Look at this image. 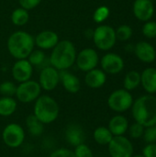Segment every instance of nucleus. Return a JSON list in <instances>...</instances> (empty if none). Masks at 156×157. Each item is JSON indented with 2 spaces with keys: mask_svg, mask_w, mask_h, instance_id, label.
<instances>
[{
  "mask_svg": "<svg viewBox=\"0 0 156 157\" xmlns=\"http://www.w3.org/2000/svg\"><path fill=\"white\" fill-rule=\"evenodd\" d=\"M109 155L111 157H131L133 155V145L125 136H113L108 144Z\"/></svg>",
  "mask_w": 156,
  "mask_h": 157,
  "instance_id": "6e6552de",
  "label": "nucleus"
},
{
  "mask_svg": "<svg viewBox=\"0 0 156 157\" xmlns=\"http://www.w3.org/2000/svg\"><path fill=\"white\" fill-rule=\"evenodd\" d=\"M17 86L11 81H5L0 84V94L3 97H13L16 95Z\"/></svg>",
  "mask_w": 156,
  "mask_h": 157,
  "instance_id": "c756f323",
  "label": "nucleus"
},
{
  "mask_svg": "<svg viewBox=\"0 0 156 157\" xmlns=\"http://www.w3.org/2000/svg\"><path fill=\"white\" fill-rule=\"evenodd\" d=\"M107 81V75L102 69L94 68L88 72L85 76V83L90 88H100Z\"/></svg>",
  "mask_w": 156,
  "mask_h": 157,
  "instance_id": "f3484780",
  "label": "nucleus"
},
{
  "mask_svg": "<svg viewBox=\"0 0 156 157\" xmlns=\"http://www.w3.org/2000/svg\"><path fill=\"white\" fill-rule=\"evenodd\" d=\"M40 2L41 0H18L20 7L27 9V10L34 9L40 4Z\"/></svg>",
  "mask_w": 156,
  "mask_h": 157,
  "instance_id": "c9c22d12",
  "label": "nucleus"
},
{
  "mask_svg": "<svg viewBox=\"0 0 156 157\" xmlns=\"http://www.w3.org/2000/svg\"><path fill=\"white\" fill-rule=\"evenodd\" d=\"M109 14L110 10L107 6H100L95 10L93 14V19L97 23H102L109 17Z\"/></svg>",
  "mask_w": 156,
  "mask_h": 157,
  "instance_id": "cd10ccee",
  "label": "nucleus"
},
{
  "mask_svg": "<svg viewBox=\"0 0 156 157\" xmlns=\"http://www.w3.org/2000/svg\"><path fill=\"white\" fill-rule=\"evenodd\" d=\"M35 40L32 35L26 31L13 32L7 40V50L14 58L27 59L34 49Z\"/></svg>",
  "mask_w": 156,
  "mask_h": 157,
  "instance_id": "7ed1b4c3",
  "label": "nucleus"
},
{
  "mask_svg": "<svg viewBox=\"0 0 156 157\" xmlns=\"http://www.w3.org/2000/svg\"><path fill=\"white\" fill-rule=\"evenodd\" d=\"M11 72L13 78L17 82L23 83L30 80L33 73V66L30 64L28 59H20L13 64Z\"/></svg>",
  "mask_w": 156,
  "mask_h": 157,
  "instance_id": "ddd939ff",
  "label": "nucleus"
},
{
  "mask_svg": "<svg viewBox=\"0 0 156 157\" xmlns=\"http://www.w3.org/2000/svg\"><path fill=\"white\" fill-rule=\"evenodd\" d=\"M131 113L135 122L145 128L154 126L156 122V97L148 94L138 98L133 101Z\"/></svg>",
  "mask_w": 156,
  "mask_h": 157,
  "instance_id": "f257e3e1",
  "label": "nucleus"
},
{
  "mask_svg": "<svg viewBox=\"0 0 156 157\" xmlns=\"http://www.w3.org/2000/svg\"><path fill=\"white\" fill-rule=\"evenodd\" d=\"M133 15L141 21H149L154 14V6L150 0H135L133 3Z\"/></svg>",
  "mask_w": 156,
  "mask_h": 157,
  "instance_id": "4468645a",
  "label": "nucleus"
},
{
  "mask_svg": "<svg viewBox=\"0 0 156 157\" xmlns=\"http://www.w3.org/2000/svg\"><path fill=\"white\" fill-rule=\"evenodd\" d=\"M99 58L96 50L92 48H86L76 54L75 63L77 67L84 72H88L97 68Z\"/></svg>",
  "mask_w": 156,
  "mask_h": 157,
  "instance_id": "9d476101",
  "label": "nucleus"
},
{
  "mask_svg": "<svg viewBox=\"0 0 156 157\" xmlns=\"http://www.w3.org/2000/svg\"><path fill=\"white\" fill-rule=\"evenodd\" d=\"M150 1H154V0H150Z\"/></svg>",
  "mask_w": 156,
  "mask_h": 157,
  "instance_id": "ea45409f",
  "label": "nucleus"
},
{
  "mask_svg": "<svg viewBox=\"0 0 156 157\" xmlns=\"http://www.w3.org/2000/svg\"><path fill=\"white\" fill-rule=\"evenodd\" d=\"M101 68L106 74L117 75L120 73L124 68L123 59L116 53L108 52L105 54L100 61Z\"/></svg>",
  "mask_w": 156,
  "mask_h": 157,
  "instance_id": "f8f14e48",
  "label": "nucleus"
},
{
  "mask_svg": "<svg viewBox=\"0 0 156 157\" xmlns=\"http://www.w3.org/2000/svg\"><path fill=\"white\" fill-rule=\"evenodd\" d=\"M144 130H145V127H143L142 124L138 122H134L133 124L129 126V129H128L130 136L133 139H139L143 137Z\"/></svg>",
  "mask_w": 156,
  "mask_h": 157,
  "instance_id": "2f4dec72",
  "label": "nucleus"
},
{
  "mask_svg": "<svg viewBox=\"0 0 156 157\" xmlns=\"http://www.w3.org/2000/svg\"><path fill=\"white\" fill-rule=\"evenodd\" d=\"M141 85L150 95L156 94V68L149 67L141 74Z\"/></svg>",
  "mask_w": 156,
  "mask_h": 157,
  "instance_id": "aec40b11",
  "label": "nucleus"
},
{
  "mask_svg": "<svg viewBox=\"0 0 156 157\" xmlns=\"http://www.w3.org/2000/svg\"><path fill=\"white\" fill-rule=\"evenodd\" d=\"M60 81L63 88L71 94L77 93L81 88L79 78L72 73L67 72V70L60 71Z\"/></svg>",
  "mask_w": 156,
  "mask_h": 157,
  "instance_id": "a211bd4d",
  "label": "nucleus"
},
{
  "mask_svg": "<svg viewBox=\"0 0 156 157\" xmlns=\"http://www.w3.org/2000/svg\"><path fill=\"white\" fill-rule=\"evenodd\" d=\"M17 107V101L12 97H2L0 98V116H11L16 111Z\"/></svg>",
  "mask_w": 156,
  "mask_h": 157,
  "instance_id": "4be33fe9",
  "label": "nucleus"
},
{
  "mask_svg": "<svg viewBox=\"0 0 156 157\" xmlns=\"http://www.w3.org/2000/svg\"><path fill=\"white\" fill-rule=\"evenodd\" d=\"M94 140L99 145H108L113 138V134L110 132L108 127H97L93 133Z\"/></svg>",
  "mask_w": 156,
  "mask_h": 157,
  "instance_id": "5701e85b",
  "label": "nucleus"
},
{
  "mask_svg": "<svg viewBox=\"0 0 156 157\" xmlns=\"http://www.w3.org/2000/svg\"><path fill=\"white\" fill-rule=\"evenodd\" d=\"M43 123H41L33 114L29 115L26 119V126L29 132L32 136H40L43 132Z\"/></svg>",
  "mask_w": 156,
  "mask_h": 157,
  "instance_id": "393cba45",
  "label": "nucleus"
},
{
  "mask_svg": "<svg viewBox=\"0 0 156 157\" xmlns=\"http://www.w3.org/2000/svg\"><path fill=\"white\" fill-rule=\"evenodd\" d=\"M143 34L148 39L156 38V21H146L142 29Z\"/></svg>",
  "mask_w": 156,
  "mask_h": 157,
  "instance_id": "7c9ffc66",
  "label": "nucleus"
},
{
  "mask_svg": "<svg viewBox=\"0 0 156 157\" xmlns=\"http://www.w3.org/2000/svg\"><path fill=\"white\" fill-rule=\"evenodd\" d=\"M65 140L73 146H77L84 144L85 132L83 128L76 123H72L65 130Z\"/></svg>",
  "mask_w": 156,
  "mask_h": 157,
  "instance_id": "6ab92c4d",
  "label": "nucleus"
},
{
  "mask_svg": "<svg viewBox=\"0 0 156 157\" xmlns=\"http://www.w3.org/2000/svg\"><path fill=\"white\" fill-rule=\"evenodd\" d=\"M2 139L5 144L10 148H17L22 145L25 140L24 129L17 123H10L5 127L2 132Z\"/></svg>",
  "mask_w": 156,
  "mask_h": 157,
  "instance_id": "1a4fd4ad",
  "label": "nucleus"
},
{
  "mask_svg": "<svg viewBox=\"0 0 156 157\" xmlns=\"http://www.w3.org/2000/svg\"><path fill=\"white\" fill-rule=\"evenodd\" d=\"M50 157H75L74 151L67 148H60L53 151Z\"/></svg>",
  "mask_w": 156,
  "mask_h": 157,
  "instance_id": "f704fd0d",
  "label": "nucleus"
},
{
  "mask_svg": "<svg viewBox=\"0 0 156 157\" xmlns=\"http://www.w3.org/2000/svg\"><path fill=\"white\" fill-rule=\"evenodd\" d=\"M76 59V50L74 44L67 40H59L52 49L50 56L51 66L59 71L67 70L74 65Z\"/></svg>",
  "mask_w": 156,
  "mask_h": 157,
  "instance_id": "f03ea898",
  "label": "nucleus"
},
{
  "mask_svg": "<svg viewBox=\"0 0 156 157\" xmlns=\"http://www.w3.org/2000/svg\"><path fill=\"white\" fill-rule=\"evenodd\" d=\"M133 98L130 91L126 89H117L113 91L108 98V106L115 112L122 113L130 109L133 104Z\"/></svg>",
  "mask_w": 156,
  "mask_h": 157,
  "instance_id": "423d86ee",
  "label": "nucleus"
},
{
  "mask_svg": "<svg viewBox=\"0 0 156 157\" xmlns=\"http://www.w3.org/2000/svg\"><path fill=\"white\" fill-rule=\"evenodd\" d=\"M29 19V10L24 9L22 7L16 8L11 14V21L16 26H24L28 23Z\"/></svg>",
  "mask_w": 156,
  "mask_h": 157,
  "instance_id": "a878e982",
  "label": "nucleus"
},
{
  "mask_svg": "<svg viewBox=\"0 0 156 157\" xmlns=\"http://www.w3.org/2000/svg\"><path fill=\"white\" fill-rule=\"evenodd\" d=\"M27 59L32 66L40 67L45 63L46 54L42 50H35L31 52V53L29 55Z\"/></svg>",
  "mask_w": 156,
  "mask_h": 157,
  "instance_id": "bb28decb",
  "label": "nucleus"
},
{
  "mask_svg": "<svg viewBox=\"0 0 156 157\" xmlns=\"http://www.w3.org/2000/svg\"><path fill=\"white\" fill-rule=\"evenodd\" d=\"M143 157H156V143L154 144H147L143 149Z\"/></svg>",
  "mask_w": 156,
  "mask_h": 157,
  "instance_id": "e433bc0d",
  "label": "nucleus"
},
{
  "mask_svg": "<svg viewBox=\"0 0 156 157\" xmlns=\"http://www.w3.org/2000/svg\"><path fill=\"white\" fill-rule=\"evenodd\" d=\"M34 40L40 50H51L59 42V36L52 30H43L35 37Z\"/></svg>",
  "mask_w": 156,
  "mask_h": 157,
  "instance_id": "2eb2a0df",
  "label": "nucleus"
},
{
  "mask_svg": "<svg viewBox=\"0 0 156 157\" xmlns=\"http://www.w3.org/2000/svg\"><path fill=\"white\" fill-rule=\"evenodd\" d=\"M60 108L56 100L48 96H40L35 100L33 115L43 124H50L57 120Z\"/></svg>",
  "mask_w": 156,
  "mask_h": 157,
  "instance_id": "20e7f679",
  "label": "nucleus"
},
{
  "mask_svg": "<svg viewBox=\"0 0 156 157\" xmlns=\"http://www.w3.org/2000/svg\"><path fill=\"white\" fill-rule=\"evenodd\" d=\"M108 128L113 136L124 135L129 129V121L123 115H116L110 119Z\"/></svg>",
  "mask_w": 156,
  "mask_h": 157,
  "instance_id": "412c9836",
  "label": "nucleus"
},
{
  "mask_svg": "<svg viewBox=\"0 0 156 157\" xmlns=\"http://www.w3.org/2000/svg\"><path fill=\"white\" fill-rule=\"evenodd\" d=\"M154 129H155V130H156V122H155V124L154 125Z\"/></svg>",
  "mask_w": 156,
  "mask_h": 157,
  "instance_id": "58836bf2",
  "label": "nucleus"
},
{
  "mask_svg": "<svg viewBox=\"0 0 156 157\" xmlns=\"http://www.w3.org/2000/svg\"><path fill=\"white\" fill-rule=\"evenodd\" d=\"M41 92V87L37 81L28 80L23 83H19L17 86L16 97L17 99L22 103H30L35 101Z\"/></svg>",
  "mask_w": 156,
  "mask_h": 157,
  "instance_id": "0eeeda50",
  "label": "nucleus"
},
{
  "mask_svg": "<svg viewBox=\"0 0 156 157\" xmlns=\"http://www.w3.org/2000/svg\"><path fill=\"white\" fill-rule=\"evenodd\" d=\"M74 153L75 157H94L91 149L85 144H81L75 146Z\"/></svg>",
  "mask_w": 156,
  "mask_h": 157,
  "instance_id": "473e14b6",
  "label": "nucleus"
},
{
  "mask_svg": "<svg viewBox=\"0 0 156 157\" xmlns=\"http://www.w3.org/2000/svg\"><path fill=\"white\" fill-rule=\"evenodd\" d=\"M60 82V72L53 66L44 67L39 78V84L41 89L46 91H51L59 85Z\"/></svg>",
  "mask_w": 156,
  "mask_h": 157,
  "instance_id": "9b49d317",
  "label": "nucleus"
},
{
  "mask_svg": "<svg viewBox=\"0 0 156 157\" xmlns=\"http://www.w3.org/2000/svg\"><path fill=\"white\" fill-rule=\"evenodd\" d=\"M141 85V74L137 71H130L126 74L123 81L124 89L128 91L134 90Z\"/></svg>",
  "mask_w": 156,
  "mask_h": 157,
  "instance_id": "b1692460",
  "label": "nucleus"
},
{
  "mask_svg": "<svg viewBox=\"0 0 156 157\" xmlns=\"http://www.w3.org/2000/svg\"><path fill=\"white\" fill-rule=\"evenodd\" d=\"M93 41L96 47L101 51H109L117 41L115 29L108 25H100L93 31Z\"/></svg>",
  "mask_w": 156,
  "mask_h": 157,
  "instance_id": "39448f33",
  "label": "nucleus"
},
{
  "mask_svg": "<svg viewBox=\"0 0 156 157\" xmlns=\"http://www.w3.org/2000/svg\"><path fill=\"white\" fill-rule=\"evenodd\" d=\"M137 58L146 63L154 62L156 59V51L154 47L147 41H140L134 48Z\"/></svg>",
  "mask_w": 156,
  "mask_h": 157,
  "instance_id": "dca6fc26",
  "label": "nucleus"
},
{
  "mask_svg": "<svg viewBox=\"0 0 156 157\" xmlns=\"http://www.w3.org/2000/svg\"><path fill=\"white\" fill-rule=\"evenodd\" d=\"M131 157H143L142 155H131Z\"/></svg>",
  "mask_w": 156,
  "mask_h": 157,
  "instance_id": "4c0bfd02",
  "label": "nucleus"
},
{
  "mask_svg": "<svg viewBox=\"0 0 156 157\" xmlns=\"http://www.w3.org/2000/svg\"><path fill=\"white\" fill-rule=\"evenodd\" d=\"M143 137L147 144L156 143V130L154 128V126L145 128Z\"/></svg>",
  "mask_w": 156,
  "mask_h": 157,
  "instance_id": "72a5a7b5",
  "label": "nucleus"
},
{
  "mask_svg": "<svg viewBox=\"0 0 156 157\" xmlns=\"http://www.w3.org/2000/svg\"><path fill=\"white\" fill-rule=\"evenodd\" d=\"M117 40L126 41L130 40L132 36V29L129 25H121L117 29H115Z\"/></svg>",
  "mask_w": 156,
  "mask_h": 157,
  "instance_id": "c85d7f7f",
  "label": "nucleus"
}]
</instances>
